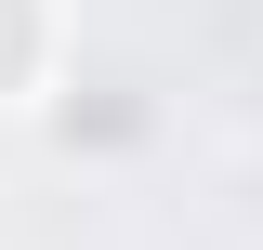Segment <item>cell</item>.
Segmentation results:
<instances>
[{
  "instance_id": "7a4b0ae2",
  "label": "cell",
  "mask_w": 263,
  "mask_h": 250,
  "mask_svg": "<svg viewBox=\"0 0 263 250\" xmlns=\"http://www.w3.org/2000/svg\"><path fill=\"white\" fill-rule=\"evenodd\" d=\"M40 66H53V0H0V105L40 93Z\"/></svg>"
},
{
  "instance_id": "6da1fadb",
  "label": "cell",
  "mask_w": 263,
  "mask_h": 250,
  "mask_svg": "<svg viewBox=\"0 0 263 250\" xmlns=\"http://www.w3.org/2000/svg\"><path fill=\"white\" fill-rule=\"evenodd\" d=\"M53 132H66V145H145V93H132V79H92V105L66 93Z\"/></svg>"
}]
</instances>
